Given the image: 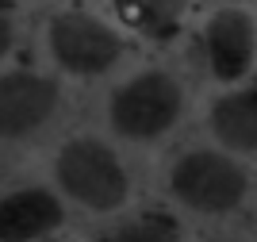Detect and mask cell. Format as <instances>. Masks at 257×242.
<instances>
[{"mask_svg":"<svg viewBox=\"0 0 257 242\" xmlns=\"http://www.w3.org/2000/svg\"><path fill=\"white\" fill-rule=\"evenodd\" d=\"M58 112V85L31 69H8L0 77V131L4 138H31Z\"/></svg>","mask_w":257,"mask_h":242,"instance_id":"5","label":"cell"},{"mask_svg":"<svg viewBox=\"0 0 257 242\" xmlns=\"http://www.w3.org/2000/svg\"><path fill=\"white\" fill-rule=\"evenodd\" d=\"M62 223V204L46 189H16L0 200V238L39 242Z\"/></svg>","mask_w":257,"mask_h":242,"instance_id":"7","label":"cell"},{"mask_svg":"<svg viewBox=\"0 0 257 242\" xmlns=\"http://www.w3.org/2000/svg\"><path fill=\"white\" fill-rule=\"evenodd\" d=\"M54 173H58V185L65 189V196L88 211H119L127 204V169L115 158V150L100 138H69L54 162Z\"/></svg>","mask_w":257,"mask_h":242,"instance_id":"2","label":"cell"},{"mask_svg":"<svg viewBox=\"0 0 257 242\" xmlns=\"http://www.w3.org/2000/svg\"><path fill=\"white\" fill-rule=\"evenodd\" d=\"M253 50H257V27L246 12L226 8L207 20L204 54L219 81H242L249 73V65H253Z\"/></svg>","mask_w":257,"mask_h":242,"instance_id":"6","label":"cell"},{"mask_svg":"<svg viewBox=\"0 0 257 242\" xmlns=\"http://www.w3.org/2000/svg\"><path fill=\"white\" fill-rule=\"evenodd\" d=\"M107 242H177V227H173V219L146 215V219H135L127 227H119Z\"/></svg>","mask_w":257,"mask_h":242,"instance_id":"10","label":"cell"},{"mask_svg":"<svg viewBox=\"0 0 257 242\" xmlns=\"http://www.w3.org/2000/svg\"><path fill=\"white\" fill-rule=\"evenodd\" d=\"M54 62L73 77H100L119 62L123 54V39H119L107 23L81 16V12H62L50 20L46 31Z\"/></svg>","mask_w":257,"mask_h":242,"instance_id":"4","label":"cell"},{"mask_svg":"<svg viewBox=\"0 0 257 242\" xmlns=\"http://www.w3.org/2000/svg\"><path fill=\"white\" fill-rule=\"evenodd\" d=\"M12 46V20L4 16V27H0V50H8Z\"/></svg>","mask_w":257,"mask_h":242,"instance_id":"11","label":"cell"},{"mask_svg":"<svg viewBox=\"0 0 257 242\" xmlns=\"http://www.w3.org/2000/svg\"><path fill=\"white\" fill-rule=\"evenodd\" d=\"M181 108H184V93L177 77H169L165 69H142L111 93L107 119H111V131L119 138L154 142L165 131H173V123L181 119Z\"/></svg>","mask_w":257,"mask_h":242,"instance_id":"1","label":"cell"},{"mask_svg":"<svg viewBox=\"0 0 257 242\" xmlns=\"http://www.w3.org/2000/svg\"><path fill=\"white\" fill-rule=\"evenodd\" d=\"M211 131L226 150L253 154L257 150V85L234 89L211 104Z\"/></svg>","mask_w":257,"mask_h":242,"instance_id":"8","label":"cell"},{"mask_svg":"<svg viewBox=\"0 0 257 242\" xmlns=\"http://www.w3.org/2000/svg\"><path fill=\"white\" fill-rule=\"evenodd\" d=\"M119 4H123L127 20L142 35H150L158 42L173 39L184 20V12H188V0H119Z\"/></svg>","mask_w":257,"mask_h":242,"instance_id":"9","label":"cell"},{"mask_svg":"<svg viewBox=\"0 0 257 242\" xmlns=\"http://www.w3.org/2000/svg\"><path fill=\"white\" fill-rule=\"evenodd\" d=\"M169 189L184 208L200 215H223L246 200V169L223 150H188L173 162Z\"/></svg>","mask_w":257,"mask_h":242,"instance_id":"3","label":"cell"}]
</instances>
